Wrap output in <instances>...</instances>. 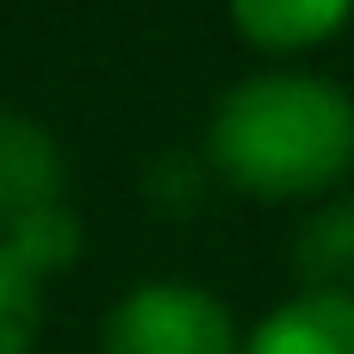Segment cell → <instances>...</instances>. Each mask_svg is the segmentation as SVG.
I'll return each mask as SVG.
<instances>
[{"instance_id":"5","label":"cell","mask_w":354,"mask_h":354,"mask_svg":"<svg viewBox=\"0 0 354 354\" xmlns=\"http://www.w3.org/2000/svg\"><path fill=\"white\" fill-rule=\"evenodd\" d=\"M348 12L354 0H230V19L255 50H311Z\"/></svg>"},{"instance_id":"7","label":"cell","mask_w":354,"mask_h":354,"mask_svg":"<svg viewBox=\"0 0 354 354\" xmlns=\"http://www.w3.org/2000/svg\"><path fill=\"white\" fill-rule=\"evenodd\" d=\"M299 274L317 280V292L354 299V199L317 212L299 236Z\"/></svg>"},{"instance_id":"1","label":"cell","mask_w":354,"mask_h":354,"mask_svg":"<svg viewBox=\"0 0 354 354\" xmlns=\"http://www.w3.org/2000/svg\"><path fill=\"white\" fill-rule=\"evenodd\" d=\"M218 174L255 199H305L354 168V100L317 75L236 81L205 131Z\"/></svg>"},{"instance_id":"8","label":"cell","mask_w":354,"mask_h":354,"mask_svg":"<svg viewBox=\"0 0 354 354\" xmlns=\"http://www.w3.org/2000/svg\"><path fill=\"white\" fill-rule=\"evenodd\" d=\"M37 336V280L0 255V354H25Z\"/></svg>"},{"instance_id":"4","label":"cell","mask_w":354,"mask_h":354,"mask_svg":"<svg viewBox=\"0 0 354 354\" xmlns=\"http://www.w3.org/2000/svg\"><path fill=\"white\" fill-rule=\"evenodd\" d=\"M243 354H354V299L305 292L255 324Z\"/></svg>"},{"instance_id":"2","label":"cell","mask_w":354,"mask_h":354,"mask_svg":"<svg viewBox=\"0 0 354 354\" xmlns=\"http://www.w3.org/2000/svg\"><path fill=\"white\" fill-rule=\"evenodd\" d=\"M106 354H243L230 311L187 280L131 286L106 317Z\"/></svg>"},{"instance_id":"6","label":"cell","mask_w":354,"mask_h":354,"mask_svg":"<svg viewBox=\"0 0 354 354\" xmlns=\"http://www.w3.org/2000/svg\"><path fill=\"white\" fill-rule=\"evenodd\" d=\"M0 255H6L19 274H31V280H50V274H62V268L81 255V218H75L68 205L25 212V218H12V224H6V243H0Z\"/></svg>"},{"instance_id":"3","label":"cell","mask_w":354,"mask_h":354,"mask_svg":"<svg viewBox=\"0 0 354 354\" xmlns=\"http://www.w3.org/2000/svg\"><path fill=\"white\" fill-rule=\"evenodd\" d=\"M44 205H62V149L37 118L0 112V224Z\"/></svg>"}]
</instances>
